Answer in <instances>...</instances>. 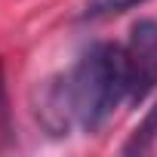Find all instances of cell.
I'll return each mask as SVG.
<instances>
[{
    "label": "cell",
    "instance_id": "6da1fadb",
    "mask_svg": "<svg viewBox=\"0 0 157 157\" xmlns=\"http://www.w3.org/2000/svg\"><path fill=\"white\" fill-rule=\"evenodd\" d=\"M74 114L86 132H96L108 123L114 108L129 99V68L126 49L117 43H96L83 52L71 74Z\"/></svg>",
    "mask_w": 157,
    "mask_h": 157
},
{
    "label": "cell",
    "instance_id": "8992f818",
    "mask_svg": "<svg viewBox=\"0 0 157 157\" xmlns=\"http://www.w3.org/2000/svg\"><path fill=\"white\" fill-rule=\"evenodd\" d=\"M0 126H6V96H3V77H0Z\"/></svg>",
    "mask_w": 157,
    "mask_h": 157
},
{
    "label": "cell",
    "instance_id": "277c9868",
    "mask_svg": "<svg viewBox=\"0 0 157 157\" xmlns=\"http://www.w3.org/2000/svg\"><path fill=\"white\" fill-rule=\"evenodd\" d=\"M154 142H157V102L148 108V114L142 117V123L132 129V136H129V142L123 145V154L126 157H142V154H148L151 148H154Z\"/></svg>",
    "mask_w": 157,
    "mask_h": 157
},
{
    "label": "cell",
    "instance_id": "3957f363",
    "mask_svg": "<svg viewBox=\"0 0 157 157\" xmlns=\"http://www.w3.org/2000/svg\"><path fill=\"white\" fill-rule=\"evenodd\" d=\"M34 117L49 136H68L74 114V96H71V77H49L34 90Z\"/></svg>",
    "mask_w": 157,
    "mask_h": 157
},
{
    "label": "cell",
    "instance_id": "5b68a950",
    "mask_svg": "<svg viewBox=\"0 0 157 157\" xmlns=\"http://www.w3.org/2000/svg\"><path fill=\"white\" fill-rule=\"evenodd\" d=\"M139 3H148V0H90L86 10H83V19H105V16H117V13H126Z\"/></svg>",
    "mask_w": 157,
    "mask_h": 157
},
{
    "label": "cell",
    "instance_id": "7a4b0ae2",
    "mask_svg": "<svg viewBox=\"0 0 157 157\" xmlns=\"http://www.w3.org/2000/svg\"><path fill=\"white\" fill-rule=\"evenodd\" d=\"M129 68V102L142 105L157 90V19H142L129 31L126 43Z\"/></svg>",
    "mask_w": 157,
    "mask_h": 157
}]
</instances>
